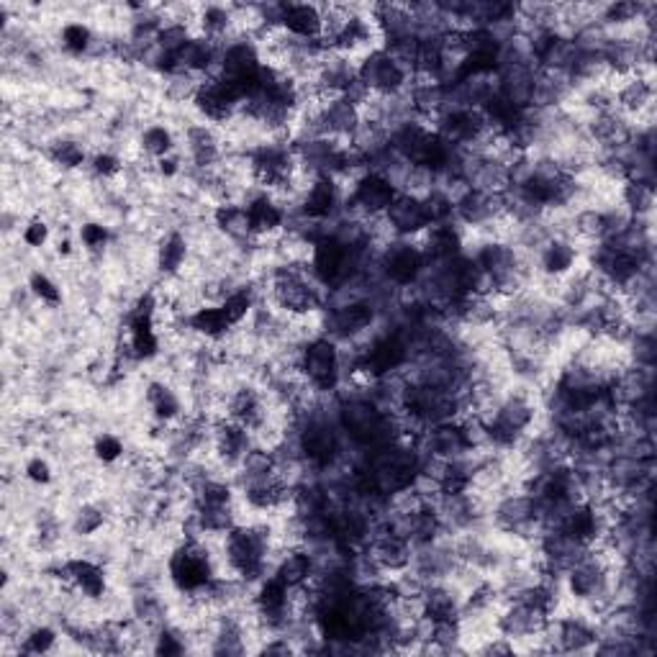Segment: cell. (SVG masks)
<instances>
[{
  "instance_id": "1",
  "label": "cell",
  "mask_w": 657,
  "mask_h": 657,
  "mask_svg": "<svg viewBox=\"0 0 657 657\" xmlns=\"http://www.w3.org/2000/svg\"><path fill=\"white\" fill-rule=\"evenodd\" d=\"M298 373L303 375L316 393H337L342 385V362L339 342L329 337H316L301 347Z\"/></svg>"
},
{
  "instance_id": "2",
  "label": "cell",
  "mask_w": 657,
  "mask_h": 657,
  "mask_svg": "<svg viewBox=\"0 0 657 657\" xmlns=\"http://www.w3.org/2000/svg\"><path fill=\"white\" fill-rule=\"evenodd\" d=\"M378 267L385 283H391L393 288H411L419 283L427 260L414 239L396 237L378 249Z\"/></svg>"
},
{
  "instance_id": "3",
  "label": "cell",
  "mask_w": 657,
  "mask_h": 657,
  "mask_svg": "<svg viewBox=\"0 0 657 657\" xmlns=\"http://www.w3.org/2000/svg\"><path fill=\"white\" fill-rule=\"evenodd\" d=\"M534 519H539L537 501L524 488H514V491L506 488L501 496H496V501L491 504V514H488V521L498 534H514L516 529Z\"/></svg>"
},
{
  "instance_id": "4",
  "label": "cell",
  "mask_w": 657,
  "mask_h": 657,
  "mask_svg": "<svg viewBox=\"0 0 657 657\" xmlns=\"http://www.w3.org/2000/svg\"><path fill=\"white\" fill-rule=\"evenodd\" d=\"M357 77L367 85L370 93L383 95V98L398 95L406 85H409V77L403 75V72L393 65L391 57H388L383 49L367 54L365 60L357 65Z\"/></svg>"
},
{
  "instance_id": "5",
  "label": "cell",
  "mask_w": 657,
  "mask_h": 657,
  "mask_svg": "<svg viewBox=\"0 0 657 657\" xmlns=\"http://www.w3.org/2000/svg\"><path fill=\"white\" fill-rule=\"evenodd\" d=\"M385 221H388L393 234L401 239L419 237L421 231H427L429 226H432L424 201L414 196H406V193H398V196L393 198L391 208L385 211Z\"/></svg>"
},
{
  "instance_id": "6",
  "label": "cell",
  "mask_w": 657,
  "mask_h": 657,
  "mask_svg": "<svg viewBox=\"0 0 657 657\" xmlns=\"http://www.w3.org/2000/svg\"><path fill=\"white\" fill-rule=\"evenodd\" d=\"M342 190L334 178H316L301 198V216L311 221H332L342 214Z\"/></svg>"
},
{
  "instance_id": "7",
  "label": "cell",
  "mask_w": 657,
  "mask_h": 657,
  "mask_svg": "<svg viewBox=\"0 0 657 657\" xmlns=\"http://www.w3.org/2000/svg\"><path fill=\"white\" fill-rule=\"evenodd\" d=\"M144 406L157 424H178L185 419L183 393L167 380H149L144 388Z\"/></svg>"
},
{
  "instance_id": "8",
  "label": "cell",
  "mask_w": 657,
  "mask_h": 657,
  "mask_svg": "<svg viewBox=\"0 0 657 657\" xmlns=\"http://www.w3.org/2000/svg\"><path fill=\"white\" fill-rule=\"evenodd\" d=\"M190 257H193V247H190L188 237L180 229H167L160 244L154 247V267L157 273L165 278H178L185 273Z\"/></svg>"
},
{
  "instance_id": "9",
  "label": "cell",
  "mask_w": 657,
  "mask_h": 657,
  "mask_svg": "<svg viewBox=\"0 0 657 657\" xmlns=\"http://www.w3.org/2000/svg\"><path fill=\"white\" fill-rule=\"evenodd\" d=\"M211 224L219 231L221 237L231 244H255V231H252V221H249L247 206L239 203H224V206L211 208Z\"/></svg>"
},
{
  "instance_id": "10",
  "label": "cell",
  "mask_w": 657,
  "mask_h": 657,
  "mask_svg": "<svg viewBox=\"0 0 657 657\" xmlns=\"http://www.w3.org/2000/svg\"><path fill=\"white\" fill-rule=\"evenodd\" d=\"M581 260L583 257L578 255L573 242L552 237L537 255V270L539 275H547V278H565L573 273Z\"/></svg>"
},
{
  "instance_id": "11",
  "label": "cell",
  "mask_w": 657,
  "mask_h": 657,
  "mask_svg": "<svg viewBox=\"0 0 657 657\" xmlns=\"http://www.w3.org/2000/svg\"><path fill=\"white\" fill-rule=\"evenodd\" d=\"M247 214L249 221H252L255 239H273L283 234L285 211L267 193H260L247 203Z\"/></svg>"
},
{
  "instance_id": "12",
  "label": "cell",
  "mask_w": 657,
  "mask_h": 657,
  "mask_svg": "<svg viewBox=\"0 0 657 657\" xmlns=\"http://www.w3.org/2000/svg\"><path fill=\"white\" fill-rule=\"evenodd\" d=\"M275 575L288 588H296L314 578V555L306 547H285L275 563Z\"/></svg>"
},
{
  "instance_id": "13",
  "label": "cell",
  "mask_w": 657,
  "mask_h": 657,
  "mask_svg": "<svg viewBox=\"0 0 657 657\" xmlns=\"http://www.w3.org/2000/svg\"><path fill=\"white\" fill-rule=\"evenodd\" d=\"M283 29L296 39L314 42L321 36V13L316 3H283Z\"/></svg>"
},
{
  "instance_id": "14",
  "label": "cell",
  "mask_w": 657,
  "mask_h": 657,
  "mask_svg": "<svg viewBox=\"0 0 657 657\" xmlns=\"http://www.w3.org/2000/svg\"><path fill=\"white\" fill-rule=\"evenodd\" d=\"M185 326L201 339H206V342H221V339L234 329V324L229 321L224 308L208 306V303L198 308L196 314H190L188 319H185Z\"/></svg>"
},
{
  "instance_id": "15",
  "label": "cell",
  "mask_w": 657,
  "mask_h": 657,
  "mask_svg": "<svg viewBox=\"0 0 657 657\" xmlns=\"http://www.w3.org/2000/svg\"><path fill=\"white\" fill-rule=\"evenodd\" d=\"M137 144L142 157L157 162L178 149V137L172 134V129L167 124H147L139 131Z\"/></svg>"
},
{
  "instance_id": "16",
  "label": "cell",
  "mask_w": 657,
  "mask_h": 657,
  "mask_svg": "<svg viewBox=\"0 0 657 657\" xmlns=\"http://www.w3.org/2000/svg\"><path fill=\"white\" fill-rule=\"evenodd\" d=\"M622 206L634 219H652L655 216V183L629 178L622 185Z\"/></svg>"
},
{
  "instance_id": "17",
  "label": "cell",
  "mask_w": 657,
  "mask_h": 657,
  "mask_svg": "<svg viewBox=\"0 0 657 657\" xmlns=\"http://www.w3.org/2000/svg\"><path fill=\"white\" fill-rule=\"evenodd\" d=\"M606 214L598 208L586 206L573 211V242H604Z\"/></svg>"
},
{
  "instance_id": "18",
  "label": "cell",
  "mask_w": 657,
  "mask_h": 657,
  "mask_svg": "<svg viewBox=\"0 0 657 657\" xmlns=\"http://www.w3.org/2000/svg\"><path fill=\"white\" fill-rule=\"evenodd\" d=\"M93 39L95 31L85 21H65L60 26V44L70 57L88 54L90 47H93Z\"/></svg>"
},
{
  "instance_id": "19",
  "label": "cell",
  "mask_w": 657,
  "mask_h": 657,
  "mask_svg": "<svg viewBox=\"0 0 657 657\" xmlns=\"http://www.w3.org/2000/svg\"><path fill=\"white\" fill-rule=\"evenodd\" d=\"M106 521H108V514L103 506L83 504V506H77L75 514H72L70 527H72V534L88 539L101 532V529L106 527Z\"/></svg>"
},
{
  "instance_id": "20",
  "label": "cell",
  "mask_w": 657,
  "mask_h": 657,
  "mask_svg": "<svg viewBox=\"0 0 657 657\" xmlns=\"http://www.w3.org/2000/svg\"><path fill=\"white\" fill-rule=\"evenodd\" d=\"M49 160H52V165L60 167V170L72 172L88 165V152H85L83 144L75 142V139H60V142H54L52 147H49Z\"/></svg>"
},
{
  "instance_id": "21",
  "label": "cell",
  "mask_w": 657,
  "mask_h": 657,
  "mask_svg": "<svg viewBox=\"0 0 657 657\" xmlns=\"http://www.w3.org/2000/svg\"><path fill=\"white\" fill-rule=\"evenodd\" d=\"M60 642V634L57 629H52L49 624H36V627L26 629L24 642L18 645V652H26V655H47L57 647Z\"/></svg>"
},
{
  "instance_id": "22",
  "label": "cell",
  "mask_w": 657,
  "mask_h": 657,
  "mask_svg": "<svg viewBox=\"0 0 657 657\" xmlns=\"http://www.w3.org/2000/svg\"><path fill=\"white\" fill-rule=\"evenodd\" d=\"M29 291H31V296L36 298V301H42L44 306H49V308H57L62 303L60 285L54 283V280L49 278L47 273H42V270L31 273Z\"/></svg>"
},
{
  "instance_id": "23",
  "label": "cell",
  "mask_w": 657,
  "mask_h": 657,
  "mask_svg": "<svg viewBox=\"0 0 657 657\" xmlns=\"http://www.w3.org/2000/svg\"><path fill=\"white\" fill-rule=\"evenodd\" d=\"M124 452H126L124 442H121V437H116V434L101 432L98 437H95L93 455H95V460L103 462V465H116V462L124 457Z\"/></svg>"
},
{
  "instance_id": "24",
  "label": "cell",
  "mask_w": 657,
  "mask_h": 657,
  "mask_svg": "<svg viewBox=\"0 0 657 657\" xmlns=\"http://www.w3.org/2000/svg\"><path fill=\"white\" fill-rule=\"evenodd\" d=\"M80 242L85 244L90 255H103V249L111 242V231L98 221H88V224L80 226Z\"/></svg>"
},
{
  "instance_id": "25",
  "label": "cell",
  "mask_w": 657,
  "mask_h": 657,
  "mask_svg": "<svg viewBox=\"0 0 657 657\" xmlns=\"http://www.w3.org/2000/svg\"><path fill=\"white\" fill-rule=\"evenodd\" d=\"M49 237H52V229H49L47 221H42V219H31L29 224L24 226V231H21V239H24L26 247H31V249L47 247Z\"/></svg>"
},
{
  "instance_id": "26",
  "label": "cell",
  "mask_w": 657,
  "mask_h": 657,
  "mask_svg": "<svg viewBox=\"0 0 657 657\" xmlns=\"http://www.w3.org/2000/svg\"><path fill=\"white\" fill-rule=\"evenodd\" d=\"M26 478L36 486H49L52 483V468H49V462L42 460V457H34V460L26 462Z\"/></svg>"
}]
</instances>
